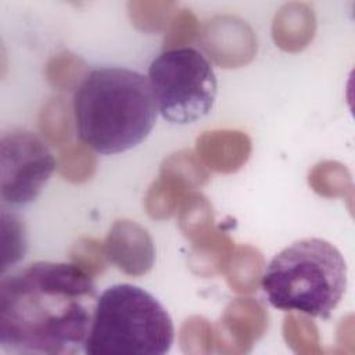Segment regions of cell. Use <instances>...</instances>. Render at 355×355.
Here are the masks:
<instances>
[{"label": "cell", "mask_w": 355, "mask_h": 355, "mask_svg": "<svg viewBox=\"0 0 355 355\" xmlns=\"http://www.w3.org/2000/svg\"><path fill=\"white\" fill-rule=\"evenodd\" d=\"M178 223L191 243H197L209 236L215 227V215L211 202L200 193H189L178 207Z\"/></svg>", "instance_id": "5bb4252c"}, {"label": "cell", "mask_w": 355, "mask_h": 355, "mask_svg": "<svg viewBox=\"0 0 355 355\" xmlns=\"http://www.w3.org/2000/svg\"><path fill=\"white\" fill-rule=\"evenodd\" d=\"M150 82L126 68H98L76 89L73 118L85 144L103 154L126 151L143 141L157 118Z\"/></svg>", "instance_id": "7a4b0ae2"}, {"label": "cell", "mask_w": 355, "mask_h": 355, "mask_svg": "<svg viewBox=\"0 0 355 355\" xmlns=\"http://www.w3.org/2000/svg\"><path fill=\"white\" fill-rule=\"evenodd\" d=\"M179 343L184 354H211L214 351V327L202 316H190L182 323Z\"/></svg>", "instance_id": "603a6c76"}, {"label": "cell", "mask_w": 355, "mask_h": 355, "mask_svg": "<svg viewBox=\"0 0 355 355\" xmlns=\"http://www.w3.org/2000/svg\"><path fill=\"white\" fill-rule=\"evenodd\" d=\"M159 176L179 184L189 193L202 187L209 179L202 161L191 150H180L165 158Z\"/></svg>", "instance_id": "2e32d148"}, {"label": "cell", "mask_w": 355, "mask_h": 355, "mask_svg": "<svg viewBox=\"0 0 355 355\" xmlns=\"http://www.w3.org/2000/svg\"><path fill=\"white\" fill-rule=\"evenodd\" d=\"M39 128L51 144H67L72 136V110L69 103L61 96L47 100L39 114Z\"/></svg>", "instance_id": "e0dca14e"}, {"label": "cell", "mask_w": 355, "mask_h": 355, "mask_svg": "<svg viewBox=\"0 0 355 355\" xmlns=\"http://www.w3.org/2000/svg\"><path fill=\"white\" fill-rule=\"evenodd\" d=\"M265 261L261 251L252 245H240L225 268L226 282L230 290L239 294H250L258 288L262 279Z\"/></svg>", "instance_id": "4fadbf2b"}, {"label": "cell", "mask_w": 355, "mask_h": 355, "mask_svg": "<svg viewBox=\"0 0 355 355\" xmlns=\"http://www.w3.org/2000/svg\"><path fill=\"white\" fill-rule=\"evenodd\" d=\"M283 336L287 345L300 355L322 354L319 331L315 323L304 315L290 313L283 322Z\"/></svg>", "instance_id": "d6986e66"}, {"label": "cell", "mask_w": 355, "mask_h": 355, "mask_svg": "<svg viewBox=\"0 0 355 355\" xmlns=\"http://www.w3.org/2000/svg\"><path fill=\"white\" fill-rule=\"evenodd\" d=\"M186 194H189L187 190L159 176L146 193V211L153 219H166L173 215Z\"/></svg>", "instance_id": "ac0fdd59"}, {"label": "cell", "mask_w": 355, "mask_h": 355, "mask_svg": "<svg viewBox=\"0 0 355 355\" xmlns=\"http://www.w3.org/2000/svg\"><path fill=\"white\" fill-rule=\"evenodd\" d=\"M150 86L161 115L172 123H191L205 116L216 96V78L196 49L165 50L148 69Z\"/></svg>", "instance_id": "5b68a950"}, {"label": "cell", "mask_w": 355, "mask_h": 355, "mask_svg": "<svg viewBox=\"0 0 355 355\" xmlns=\"http://www.w3.org/2000/svg\"><path fill=\"white\" fill-rule=\"evenodd\" d=\"M233 241L227 233L215 229L205 239L193 243L189 263L196 275L208 277L225 272L233 254Z\"/></svg>", "instance_id": "7c38bea8"}, {"label": "cell", "mask_w": 355, "mask_h": 355, "mask_svg": "<svg viewBox=\"0 0 355 355\" xmlns=\"http://www.w3.org/2000/svg\"><path fill=\"white\" fill-rule=\"evenodd\" d=\"M197 155L209 169L219 173L239 171L250 158L251 139L241 130L216 129L197 139Z\"/></svg>", "instance_id": "30bf717a"}, {"label": "cell", "mask_w": 355, "mask_h": 355, "mask_svg": "<svg viewBox=\"0 0 355 355\" xmlns=\"http://www.w3.org/2000/svg\"><path fill=\"white\" fill-rule=\"evenodd\" d=\"M172 343L173 324L159 301L140 287L116 284L97 298L85 352L162 355Z\"/></svg>", "instance_id": "277c9868"}, {"label": "cell", "mask_w": 355, "mask_h": 355, "mask_svg": "<svg viewBox=\"0 0 355 355\" xmlns=\"http://www.w3.org/2000/svg\"><path fill=\"white\" fill-rule=\"evenodd\" d=\"M1 198L8 204L33 201L49 180L55 161L44 143L28 130H12L0 141Z\"/></svg>", "instance_id": "8992f818"}, {"label": "cell", "mask_w": 355, "mask_h": 355, "mask_svg": "<svg viewBox=\"0 0 355 355\" xmlns=\"http://www.w3.org/2000/svg\"><path fill=\"white\" fill-rule=\"evenodd\" d=\"M107 258L129 276L146 275L154 265L155 250L148 232L130 219L115 220L105 240Z\"/></svg>", "instance_id": "9c48e42d"}, {"label": "cell", "mask_w": 355, "mask_h": 355, "mask_svg": "<svg viewBox=\"0 0 355 355\" xmlns=\"http://www.w3.org/2000/svg\"><path fill=\"white\" fill-rule=\"evenodd\" d=\"M316 18L306 3L291 1L280 7L272 22V36L277 47L287 53L304 50L315 36Z\"/></svg>", "instance_id": "8fae6325"}, {"label": "cell", "mask_w": 355, "mask_h": 355, "mask_svg": "<svg viewBox=\"0 0 355 355\" xmlns=\"http://www.w3.org/2000/svg\"><path fill=\"white\" fill-rule=\"evenodd\" d=\"M268 329V312L254 298H236L214 327V347L218 354L239 355L251 351L254 341Z\"/></svg>", "instance_id": "ba28073f"}, {"label": "cell", "mask_w": 355, "mask_h": 355, "mask_svg": "<svg viewBox=\"0 0 355 355\" xmlns=\"http://www.w3.org/2000/svg\"><path fill=\"white\" fill-rule=\"evenodd\" d=\"M47 80L60 90H73L87 76L85 61L71 53L62 51L54 55L46 65Z\"/></svg>", "instance_id": "ffe728a7"}, {"label": "cell", "mask_w": 355, "mask_h": 355, "mask_svg": "<svg viewBox=\"0 0 355 355\" xmlns=\"http://www.w3.org/2000/svg\"><path fill=\"white\" fill-rule=\"evenodd\" d=\"M200 44L207 55L222 68H240L255 55L257 39L241 18L223 14L207 21L200 31Z\"/></svg>", "instance_id": "52a82bcc"}, {"label": "cell", "mask_w": 355, "mask_h": 355, "mask_svg": "<svg viewBox=\"0 0 355 355\" xmlns=\"http://www.w3.org/2000/svg\"><path fill=\"white\" fill-rule=\"evenodd\" d=\"M93 277L75 263L35 262L1 279L0 344L7 352L85 351L96 308Z\"/></svg>", "instance_id": "6da1fadb"}, {"label": "cell", "mask_w": 355, "mask_h": 355, "mask_svg": "<svg viewBox=\"0 0 355 355\" xmlns=\"http://www.w3.org/2000/svg\"><path fill=\"white\" fill-rule=\"evenodd\" d=\"M308 183L311 189L322 197H341L347 200L349 209H352L354 184L345 165L337 161H322L309 171Z\"/></svg>", "instance_id": "9a60e30c"}, {"label": "cell", "mask_w": 355, "mask_h": 355, "mask_svg": "<svg viewBox=\"0 0 355 355\" xmlns=\"http://www.w3.org/2000/svg\"><path fill=\"white\" fill-rule=\"evenodd\" d=\"M1 227H3V269H7L10 265L17 263L25 254L26 240L25 229L21 219L14 215L3 211L1 214Z\"/></svg>", "instance_id": "cb8c5ba5"}, {"label": "cell", "mask_w": 355, "mask_h": 355, "mask_svg": "<svg viewBox=\"0 0 355 355\" xmlns=\"http://www.w3.org/2000/svg\"><path fill=\"white\" fill-rule=\"evenodd\" d=\"M96 157L87 144H71L58 157L60 175L72 183H83L96 172Z\"/></svg>", "instance_id": "7402d4cb"}, {"label": "cell", "mask_w": 355, "mask_h": 355, "mask_svg": "<svg viewBox=\"0 0 355 355\" xmlns=\"http://www.w3.org/2000/svg\"><path fill=\"white\" fill-rule=\"evenodd\" d=\"M198 35L200 26L196 15L190 10H180L169 19L166 25L164 49H183L186 47V44H190Z\"/></svg>", "instance_id": "d4e9b609"}, {"label": "cell", "mask_w": 355, "mask_h": 355, "mask_svg": "<svg viewBox=\"0 0 355 355\" xmlns=\"http://www.w3.org/2000/svg\"><path fill=\"white\" fill-rule=\"evenodd\" d=\"M262 286L275 308L327 318L347 287L345 261L331 243L304 239L270 261Z\"/></svg>", "instance_id": "3957f363"}, {"label": "cell", "mask_w": 355, "mask_h": 355, "mask_svg": "<svg viewBox=\"0 0 355 355\" xmlns=\"http://www.w3.org/2000/svg\"><path fill=\"white\" fill-rule=\"evenodd\" d=\"M105 245L92 237L79 239L71 248V259L78 268L94 277L105 268Z\"/></svg>", "instance_id": "484cf974"}, {"label": "cell", "mask_w": 355, "mask_h": 355, "mask_svg": "<svg viewBox=\"0 0 355 355\" xmlns=\"http://www.w3.org/2000/svg\"><path fill=\"white\" fill-rule=\"evenodd\" d=\"M175 1L135 0L128 3V12L132 24L144 32H158L168 25L176 8Z\"/></svg>", "instance_id": "44dd1931"}]
</instances>
